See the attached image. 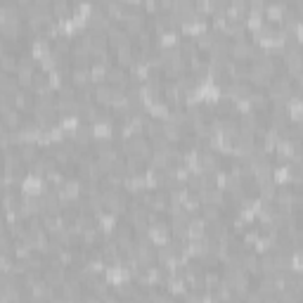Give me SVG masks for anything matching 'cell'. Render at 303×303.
<instances>
[{
    "label": "cell",
    "instance_id": "cell-8",
    "mask_svg": "<svg viewBox=\"0 0 303 303\" xmlns=\"http://www.w3.org/2000/svg\"><path fill=\"white\" fill-rule=\"evenodd\" d=\"M126 188L130 192H140V190H144V180L140 176H130V178H126Z\"/></svg>",
    "mask_w": 303,
    "mask_h": 303
},
{
    "label": "cell",
    "instance_id": "cell-7",
    "mask_svg": "<svg viewBox=\"0 0 303 303\" xmlns=\"http://www.w3.org/2000/svg\"><path fill=\"white\" fill-rule=\"evenodd\" d=\"M72 80H74V86H86L90 80V74H88V69H74V74H72Z\"/></svg>",
    "mask_w": 303,
    "mask_h": 303
},
{
    "label": "cell",
    "instance_id": "cell-11",
    "mask_svg": "<svg viewBox=\"0 0 303 303\" xmlns=\"http://www.w3.org/2000/svg\"><path fill=\"white\" fill-rule=\"evenodd\" d=\"M80 303H102L98 298V296H88V298H86V301H80Z\"/></svg>",
    "mask_w": 303,
    "mask_h": 303
},
{
    "label": "cell",
    "instance_id": "cell-12",
    "mask_svg": "<svg viewBox=\"0 0 303 303\" xmlns=\"http://www.w3.org/2000/svg\"><path fill=\"white\" fill-rule=\"evenodd\" d=\"M102 303H121V298H116V296H114V298H112V296H107V298H104V301H102Z\"/></svg>",
    "mask_w": 303,
    "mask_h": 303
},
{
    "label": "cell",
    "instance_id": "cell-6",
    "mask_svg": "<svg viewBox=\"0 0 303 303\" xmlns=\"http://www.w3.org/2000/svg\"><path fill=\"white\" fill-rule=\"evenodd\" d=\"M202 208H204L202 214H204V218L208 220V223H216V220H220V208H218V206H206V204H204Z\"/></svg>",
    "mask_w": 303,
    "mask_h": 303
},
{
    "label": "cell",
    "instance_id": "cell-2",
    "mask_svg": "<svg viewBox=\"0 0 303 303\" xmlns=\"http://www.w3.org/2000/svg\"><path fill=\"white\" fill-rule=\"evenodd\" d=\"M126 150H128V156H140V159H147L152 152V144L147 138H142V135H133L130 140H128V144H126Z\"/></svg>",
    "mask_w": 303,
    "mask_h": 303
},
{
    "label": "cell",
    "instance_id": "cell-5",
    "mask_svg": "<svg viewBox=\"0 0 303 303\" xmlns=\"http://www.w3.org/2000/svg\"><path fill=\"white\" fill-rule=\"evenodd\" d=\"M17 64H19V60L14 57V54H10V52H2V54H0V69H2V74L17 72Z\"/></svg>",
    "mask_w": 303,
    "mask_h": 303
},
{
    "label": "cell",
    "instance_id": "cell-3",
    "mask_svg": "<svg viewBox=\"0 0 303 303\" xmlns=\"http://www.w3.org/2000/svg\"><path fill=\"white\" fill-rule=\"evenodd\" d=\"M19 34V19H0V36L14 38Z\"/></svg>",
    "mask_w": 303,
    "mask_h": 303
},
{
    "label": "cell",
    "instance_id": "cell-1",
    "mask_svg": "<svg viewBox=\"0 0 303 303\" xmlns=\"http://www.w3.org/2000/svg\"><path fill=\"white\" fill-rule=\"evenodd\" d=\"M256 52H258V50H256L246 38H242V40H234V43L230 45V52H228V54H232L237 62H246V60H254Z\"/></svg>",
    "mask_w": 303,
    "mask_h": 303
},
{
    "label": "cell",
    "instance_id": "cell-4",
    "mask_svg": "<svg viewBox=\"0 0 303 303\" xmlns=\"http://www.w3.org/2000/svg\"><path fill=\"white\" fill-rule=\"evenodd\" d=\"M90 138H92V133H90L88 128H74V130H72L74 147H76V144H80V147H86V144L90 142Z\"/></svg>",
    "mask_w": 303,
    "mask_h": 303
},
{
    "label": "cell",
    "instance_id": "cell-9",
    "mask_svg": "<svg viewBox=\"0 0 303 303\" xmlns=\"http://www.w3.org/2000/svg\"><path fill=\"white\" fill-rule=\"evenodd\" d=\"M52 12L57 14V19H60V17H66V12H69V5H66L64 0H57V2L52 5Z\"/></svg>",
    "mask_w": 303,
    "mask_h": 303
},
{
    "label": "cell",
    "instance_id": "cell-10",
    "mask_svg": "<svg viewBox=\"0 0 303 303\" xmlns=\"http://www.w3.org/2000/svg\"><path fill=\"white\" fill-rule=\"evenodd\" d=\"M246 303H260V294H246Z\"/></svg>",
    "mask_w": 303,
    "mask_h": 303
}]
</instances>
